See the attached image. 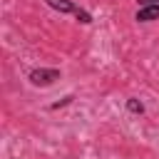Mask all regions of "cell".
<instances>
[{
    "label": "cell",
    "mask_w": 159,
    "mask_h": 159,
    "mask_svg": "<svg viewBox=\"0 0 159 159\" xmlns=\"http://www.w3.org/2000/svg\"><path fill=\"white\" fill-rule=\"evenodd\" d=\"M134 20L137 22H154L159 20V5H144L134 12Z\"/></svg>",
    "instance_id": "3957f363"
},
{
    "label": "cell",
    "mask_w": 159,
    "mask_h": 159,
    "mask_svg": "<svg viewBox=\"0 0 159 159\" xmlns=\"http://www.w3.org/2000/svg\"><path fill=\"white\" fill-rule=\"evenodd\" d=\"M137 5L139 7H144V5H159V0H137Z\"/></svg>",
    "instance_id": "8992f818"
},
{
    "label": "cell",
    "mask_w": 159,
    "mask_h": 159,
    "mask_svg": "<svg viewBox=\"0 0 159 159\" xmlns=\"http://www.w3.org/2000/svg\"><path fill=\"white\" fill-rule=\"evenodd\" d=\"M72 99H75V97H72V94H67V97H62L60 102H55V104H50V109H60V107H65V104H70Z\"/></svg>",
    "instance_id": "5b68a950"
},
{
    "label": "cell",
    "mask_w": 159,
    "mask_h": 159,
    "mask_svg": "<svg viewBox=\"0 0 159 159\" xmlns=\"http://www.w3.org/2000/svg\"><path fill=\"white\" fill-rule=\"evenodd\" d=\"M52 10H57L60 15H72V17H77L82 25H89L94 17H92V12L89 10H84V7H80L75 0H45Z\"/></svg>",
    "instance_id": "6da1fadb"
},
{
    "label": "cell",
    "mask_w": 159,
    "mask_h": 159,
    "mask_svg": "<svg viewBox=\"0 0 159 159\" xmlns=\"http://www.w3.org/2000/svg\"><path fill=\"white\" fill-rule=\"evenodd\" d=\"M127 112H129V114H142V112H144V104H142L137 97H129V99H127Z\"/></svg>",
    "instance_id": "277c9868"
},
{
    "label": "cell",
    "mask_w": 159,
    "mask_h": 159,
    "mask_svg": "<svg viewBox=\"0 0 159 159\" xmlns=\"http://www.w3.org/2000/svg\"><path fill=\"white\" fill-rule=\"evenodd\" d=\"M60 77H62V72H60L57 67H35V70L27 72V80H30L35 87H50V84H55Z\"/></svg>",
    "instance_id": "7a4b0ae2"
}]
</instances>
